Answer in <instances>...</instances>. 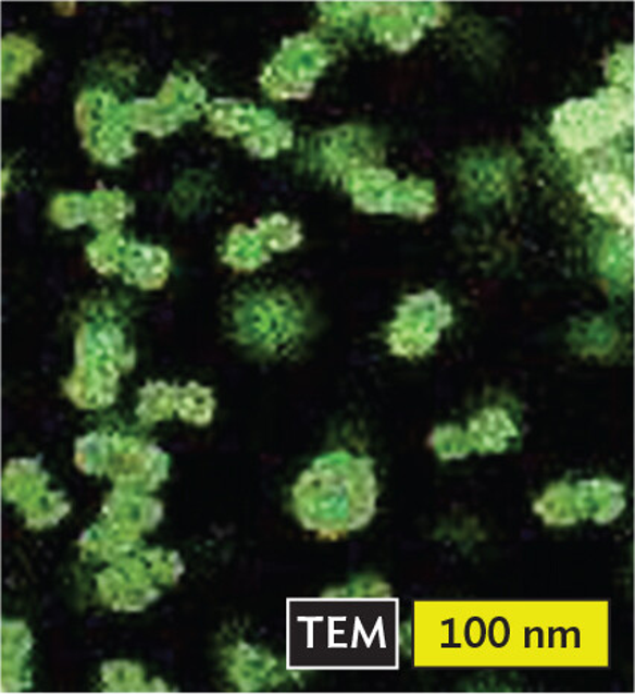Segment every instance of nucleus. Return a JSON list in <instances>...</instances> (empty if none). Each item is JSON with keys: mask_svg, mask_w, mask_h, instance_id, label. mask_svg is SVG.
<instances>
[{"mask_svg": "<svg viewBox=\"0 0 635 694\" xmlns=\"http://www.w3.org/2000/svg\"><path fill=\"white\" fill-rule=\"evenodd\" d=\"M429 447L441 460H460L472 451L468 433L458 426L437 427L429 436Z\"/></svg>", "mask_w": 635, "mask_h": 694, "instance_id": "0eeeda50", "label": "nucleus"}, {"mask_svg": "<svg viewBox=\"0 0 635 694\" xmlns=\"http://www.w3.org/2000/svg\"><path fill=\"white\" fill-rule=\"evenodd\" d=\"M576 503L581 519H590L597 524H609L625 509L621 485L610 481H586L577 485Z\"/></svg>", "mask_w": 635, "mask_h": 694, "instance_id": "7ed1b4c3", "label": "nucleus"}, {"mask_svg": "<svg viewBox=\"0 0 635 694\" xmlns=\"http://www.w3.org/2000/svg\"><path fill=\"white\" fill-rule=\"evenodd\" d=\"M633 120V103L621 91H607L605 98L566 103L555 126L565 147L585 150L618 135Z\"/></svg>", "mask_w": 635, "mask_h": 694, "instance_id": "f03ea898", "label": "nucleus"}, {"mask_svg": "<svg viewBox=\"0 0 635 694\" xmlns=\"http://www.w3.org/2000/svg\"><path fill=\"white\" fill-rule=\"evenodd\" d=\"M391 584L377 577H361L345 587L339 596L348 597H387L391 595Z\"/></svg>", "mask_w": 635, "mask_h": 694, "instance_id": "6e6552de", "label": "nucleus"}, {"mask_svg": "<svg viewBox=\"0 0 635 694\" xmlns=\"http://www.w3.org/2000/svg\"><path fill=\"white\" fill-rule=\"evenodd\" d=\"M516 435L512 421L502 411L482 412L470 423L468 436L472 448L480 453H500L506 448V439Z\"/></svg>", "mask_w": 635, "mask_h": 694, "instance_id": "20e7f679", "label": "nucleus"}, {"mask_svg": "<svg viewBox=\"0 0 635 694\" xmlns=\"http://www.w3.org/2000/svg\"><path fill=\"white\" fill-rule=\"evenodd\" d=\"M536 512L548 525L566 528L581 519L576 503V491L566 484L553 485L536 504Z\"/></svg>", "mask_w": 635, "mask_h": 694, "instance_id": "39448f33", "label": "nucleus"}, {"mask_svg": "<svg viewBox=\"0 0 635 694\" xmlns=\"http://www.w3.org/2000/svg\"><path fill=\"white\" fill-rule=\"evenodd\" d=\"M595 198L607 211L617 212L626 223L633 222V195L624 179L614 175L594 176Z\"/></svg>", "mask_w": 635, "mask_h": 694, "instance_id": "423d86ee", "label": "nucleus"}, {"mask_svg": "<svg viewBox=\"0 0 635 694\" xmlns=\"http://www.w3.org/2000/svg\"><path fill=\"white\" fill-rule=\"evenodd\" d=\"M377 496L373 461L345 451L316 461L296 488L301 521L327 536L365 528L375 517Z\"/></svg>", "mask_w": 635, "mask_h": 694, "instance_id": "f257e3e1", "label": "nucleus"}]
</instances>
